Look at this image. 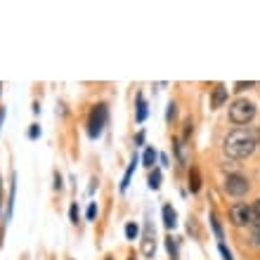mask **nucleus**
<instances>
[{"label":"nucleus","mask_w":260,"mask_h":260,"mask_svg":"<svg viewBox=\"0 0 260 260\" xmlns=\"http://www.w3.org/2000/svg\"><path fill=\"white\" fill-rule=\"evenodd\" d=\"M137 164H140V158H135V156H133V161H130V166H128V168H125V173H123V180H121V187H118L121 192H125V189H128V185H130V178L135 175V168H137Z\"/></svg>","instance_id":"nucleus-8"},{"label":"nucleus","mask_w":260,"mask_h":260,"mask_svg":"<svg viewBox=\"0 0 260 260\" xmlns=\"http://www.w3.org/2000/svg\"><path fill=\"white\" fill-rule=\"evenodd\" d=\"M36 137H41V128H38V125H31V128H28V140H36Z\"/></svg>","instance_id":"nucleus-23"},{"label":"nucleus","mask_w":260,"mask_h":260,"mask_svg":"<svg viewBox=\"0 0 260 260\" xmlns=\"http://www.w3.org/2000/svg\"><path fill=\"white\" fill-rule=\"evenodd\" d=\"M253 85H255L253 81H246V83L239 81V83H234V90H237V92H241V90H248V88H253Z\"/></svg>","instance_id":"nucleus-20"},{"label":"nucleus","mask_w":260,"mask_h":260,"mask_svg":"<svg viewBox=\"0 0 260 260\" xmlns=\"http://www.w3.org/2000/svg\"><path fill=\"white\" fill-rule=\"evenodd\" d=\"M185 140L182 137H175L173 140V149H175V156H178V164L180 166H187V154H185Z\"/></svg>","instance_id":"nucleus-10"},{"label":"nucleus","mask_w":260,"mask_h":260,"mask_svg":"<svg viewBox=\"0 0 260 260\" xmlns=\"http://www.w3.org/2000/svg\"><path fill=\"white\" fill-rule=\"evenodd\" d=\"M55 189L57 192L62 189V178H59V173H55Z\"/></svg>","instance_id":"nucleus-27"},{"label":"nucleus","mask_w":260,"mask_h":260,"mask_svg":"<svg viewBox=\"0 0 260 260\" xmlns=\"http://www.w3.org/2000/svg\"><path fill=\"white\" fill-rule=\"evenodd\" d=\"M158 161H161V166H171V164H168V156H166V154H158Z\"/></svg>","instance_id":"nucleus-28"},{"label":"nucleus","mask_w":260,"mask_h":260,"mask_svg":"<svg viewBox=\"0 0 260 260\" xmlns=\"http://www.w3.org/2000/svg\"><path fill=\"white\" fill-rule=\"evenodd\" d=\"M211 227H213V232H215V239H218V244H220L225 234H222V227H220V220L215 218V213H211Z\"/></svg>","instance_id":"nucleus-15"},{"label":"nucleus","mask_w":260,"mask_h":260,"mask_svg":"<svg viewBox=\"0 0 260 260\" xmlns=\"http://www.w3.org/2000/svg\"><path fill=\"white\" fill-rule=\"evenodd\" d=\"M175 111H178V109H175V104H168V111H166V118H168V121H173V118H175Z\"/></svg>","instance_id":"nucleus-25"},{"label":"nucleus","mask_w":260,"mask_h":260,"mask_svg":"<svg viewBox=\"0 0 260 260\" xmlns=\"http://www.w3.org/2000/svg\"><path fill=\"white\" fill-rule=\"evenodd\" d=\"M147 185H149V189H154V192H156L158 187H161V171H158V168H151Z\"/></svg>","instance_id":"nucleus-14"},{"label":"nucleus","mask_w":260,"mask_h":260,"mask_svg":"<svg viewBox=\"0 0 260 260\" xmlns=\"http://www.w3.org/2000/svg\"><path fill=\"white\" fill-rule=\"evenodd\" d=\"M130 260H137V258H135V255H130Z\"/></svg>","instance_id":"nucleus-31"},{"label":"nucleus","mask_w":260,"mask_h":260,"mask_svg":"<svg viewBox=\"0 0 260 260\" xmlns=\"http://www.w3.org/2000/svg\"><path fill=\"white\" fill-rule=\"evenodd\" d=\"M107 121H109V109H107V104H102V102L95 104V109L90 111V118H88V135L92 137V140H97V137L102 135Z\"/></svg>","instance_id":"nucleus-3"},{"label":"nucleus","mask_w":260,"mask_h":260,"mask_svg":"<svg viewBox=\"0 0 260 260\" xmlns=\"http://www.w3.org/2000/svg\"><path fill=\"white\" fill-rule=\"evenodd\" d=\"M201 189V175H199V168H192L189 171V192L197 194Z\"/></svg>","instance_id":"nucleus-13"},{"label":"nucleus","mask_w":260,"mask_h":260,"mask_svg":"<svg viewBox=\"0 0 260 260\" xmlns=\"http://www.w3.org/2000/svg\"><path fill=\"white\" fill-rule=\"evenodd\" d=\"M166 248H168V253H171L173 260H178V244H175V237H168V239H166Z\"/></svg>","instance_id":"nucleus-16"},{"label":"nucleus","mask_w":260,"mask_h":260,"mask_svg":"<svg viewBox=\"0 0 260 260\" xmlns=\"http://www.w3.org/2000/svg\"><path fill=\"white\" fill-rule=\"evenodd\" d=\"M0 211H3V180H0Z\"/></svg>","instance_id":"nucleus-29"},{"label":"nucleus","mask_w":260,"mask_h":260,"mask_svg":"<svg viewBox=\"0 0 260 260\" xmlns=\"http://www.w3.org/2000/svg\"><path fill=\"white\" fill-rule=\"evenodd\" d=\"M69 218H71V222H78V204H71V208H69Z\"/></svg>","instance_id":"nucleus-21"},{"label":"nucleus","mask_w":260,"mask_h":260,"mask_svg":"<svg viewBox=\"0 0 260 260\" xmlns=\"http://www.w3.org/2000/svg\"><path fill=\"white\" fill-rule=\"evenodd\" d=\"M164 225L168 227V230H173V227L178 225V213H175V208H173L171 204L164 206Z\"/></svg>","instance_id":"nucleus-9"},{"label":"nucleus","mask_w":260,"mask_h":260,"mask_svg":"<svg viewBox=\"0 0 260 260\" xmlns=\"http://www.w3.org/2000/svg\"><path fill=\"white\" fill-rule=\"evenodd\" d=\"M258 147V137H255L253 130L248 128H234L232 133H227L225 142H222V151L225 156L234 158V161H241V158H248Z\"/></svg>","instance_id":"nucleus-1"},{"label":"nucleus","mask_w":260,"mask_h":260,"mask_svg":"<svg viewBox=\"0 0 260 260\" xmlns=\"http://www.w3.org/2000/svg\"><path fill=\"white\" fill-rule=\"evenodd\" d=\"M251 189V185H248V180L244 178V175H239V173H230L225 178V192L230 194V197H244V194Z\"/></svg>","instance_id":"nucleus-4"},{"label":"nucleus","mask_w":260,"mask_h":260,"mask_svg":"<svg viewBox=\"0 0 260 260\" xmlns=\"http://www.w3.org/2000/svg\"><path fill=\"white\" fill-rule=\"evenodd\" d=\"M230 222L234 227H251L253 225V215H251V206L246 204H234L230 208Z\"/></svg>","instance_id":"nucleus-5"},{"label":"nucleus","mask_w":260,"mask_h":260,"mask_svg":"<svg viewBox=\"0 0 260 260\" xmlns=\"http://www.w3.org/2000/svg\"><path fill=\"white\" fill-rule=\"evenodd\" d=\"M251 215H253V225H260V199H255L253 204H251Z\"/></svg>","instance_id":"nucleus-17"},{"label":"nucleus","mask_w":260,"mask_h":260,"mask_svg":"<svg viewBox=\"0 0 260 260\" xmlns=\"http://www.w3.org/2000/svg\"><path fill=\"white\" fill-rule=\"evenodd\" d=\"M251 241H253L255 248H260V225H253V227H251Z\"/></svg>","instance_id":"nucleus-19"},{"label":"nucleus","mask_w":260,"mask_h":260,"mask_svg":"<svg viewBox=\"0 0 260 260\" xmlns=\"http://www.w3.org/2000/svg\"><path fill=\"white\" fill-rule=\"evenodd\" d=\"M225 102H227V88L225 85H215L211 92V107L213 109H220Z\"/></svg>","instance_id":"nucleus-7"},{"label":"nucleus","mask_w":260,"mask_h":260,"mask_svg":"<svg viewBox=\"0 0 260 260\" xmlns=\"http://www.w3.org/2000/svg\"><path fill=\"white\" fill-rule=\"evenodd\" d=\"M137 234H140V227H137L135 222H128V225H125V237L133 241V239H137Z\"/></svg>","instance_id":"nucleus-18"},{"label":"nucleus","mask_w":260,"mask_h":260,"mask_svg":"<svg viewBox=\"0 0 260 260\" xmlns=\"http://www.w3.org/2000/svg\"><path fill=\"white\" fill-rule=\"evenodd\" d=\"M156 158H158V154H156V149H154V147H147V149L142 151V166H147L149 171L156 166Z\"/></svg>","instance_id":"nucleus-11"},{"label":"nucleus","mask_w":260,"mask_h":260,"mask_svg":"<svg viewBox=\"0 0 260 260\" xmlns=\"http://www.w3.org/2000/svg\"><path fill=\"white\" fill-rule=\"evenodd\" d=\"M147 114H149V111H147V102H144V97L142 95H137V123H144V121H147Z\"/></svg>","instance_id":"nucleus-12"},{"label":"nucleus","mask_w":260,"mask_h":260,"mask_svg":"<svg viewBox=\"0 0 260 260\" xmlns=\"http://www.w3.org/2000/svg\"><path fill=\"white\" fill-rule=\"evenodd\" d=\"M255 118V104L248 102V100H234L232 104H230V121H232L234 125H239V128H244V125H248L251 121Z\"/></svg>","instance_id":"nucleus-2"},{"label":"nucleus","mask_w":260,"mask_h":260,"mask_svg":"<svg viewBox=\"0 0 260 260\" xmlns=\"http://www.w3.org/2000/svg\"><path fill=\"white\" fill-rule=\"evenodd\" d=\"M3 118H5V111H0V125H3Z\"/></svg>","instance_id":"nucleus-30"},{"label":"nucleus","mask_w":260,"mask_h":260,"mask_svg":"<svg viewBox=\"0 0 260 260\" xmlns=\"http://www.w3.org/2000/svg\"><path fill=\"white\" fill-rule=\"evenodd\" d=\"M135 144H137V147H142V144H144V130H140V133L135 135Z\"/></svg>","instance_id":"nucleus-26"},{"label":"nucleus","mask_w":260,"mask_h":260,"mask_svg":"<svg viewBox=\"0 0 260 260\" xmlns=\"http://www.w3.org/2000/svg\"><path fill=\"white\" fill-rule=\"evenodd\" d=\"M154 253H156V237H154V227L144 225V232H142V255H144V258H154Z\"/></svg>","instance_id":"nucleus-6"},{"label":"nucleus","mask_w":260,"mask_h":260,"mask_svg":"<svg viewBox=\"0 0 260 260\" xmlns=\"http://www.w3.org/2000/svg\"><path fill=\"white\" fill-rule=\"evenodd\" d=\"M218 248H220V253H222V258H225V260H234V258H232V251H230V248H227L222 241L218 244Z\"/></svg>","instance_id":"nucleus-22"},{"label":"nucleus","mask_w":260,"mask_h":260,"mask_svg":"<svg viewBox=\"0 0 260 260\" xmlns=\"http://www.w3.org/2000/svg\"><path fill=\"white\" fill-rule=\"evenodd\" d=\"M85 215H88V220H95V218H97V206L90 204V206H88V213H85Z\"/></svg>","instance_id":"nucleus-24"}]
</instances>
